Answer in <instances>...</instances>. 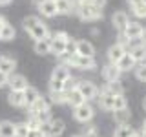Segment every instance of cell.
Masks as SVG:
<instances>
[{
  "instance_id": "1",
  "label": "cell",
  "mask_w": 146,
  "mask_h": 137,
  "mask_svg": "<svg viewBox=\"0 0 146 137\" xmlns=\"http://www.w3.org/2000/svg\"><path fill=\"white\" fill-rule=\"evenodd\" d=\"M62 59H66V66L79 68V70H95V68H97L95 59L80 57V55H77V53H73V55H62Z\"/></svg>"
},
{
  "instance_id": "2",
  "label": "cell",
  "mask_w": 146,
  "mask_h": 137,
  "mask_svg": "<svg viewBox=\"0 0 146 137\" xmlns=\"http://www.w3.org/2000/svg\"><path fill=\"white\" fill-rule=\"evenodd\" d=\"M77 90H79V93L84 97L86 102L99 97V88L91 80H79V82H77Z\"/></svg>"
},
{
  "instance_id": "3",
  "label": "cell",
  "mask_w": 146,
  "mask_h": 137,
  "mask_svg": "<svg viewBox=\"0 0 146 137\" xmlns=\"http://www.w3.org/2000/svg\"><path fill=\"white\" fill-rule=\"evenodd\" d=\"M93 115H95V110H93V106H91L90 102H84V104H80V106L73 108V117H75L79 122H82V124L90 122L91 119H93Z\"/></svg>"
},
{
  "instance_id": "4",
  "label": "cell",
  "mask_w": 146,
  "mask_h": 137,
  "mask_svg": "<svg viewBox=\"0 0 146 137\" xmlns=\"http://www.w3.org/2000/svg\"><path fill=\"white\" fill-rule=\"evenodd\" d=\"M27 33H29L31 39H35V42H36V40H46V39H49V37H51L48 26H46L42 20H38L36 24L31 26L29 29H27Z\"/></svg>"
},
{
  "instance_id": "5",
  "label": "cell",
  "mask_w": 146,
  "mask_h": 137,
  "mask_svg": "<svg viewBox=\"0 0 146 137\" xmlns=\"http://www.w3.org/2000/svg\"><path fill=\"white\" fill-rule=\"evenodd\" d=\"M77 13H79V17L82 20H97V18H102V9H97L95 6H91V4L80 6L77 9Z\"/></svg>"
},
{
  "instance_id": "6",
  "label": "cell",
  "mask_w": 146,
  "mask_h": 137,
  "mask_svg": "<svg viewBox=\"0 0 146 137\" xmlns=\"http://www.w3.org/2000/svg\"><path fill=\"white\" fill-rule=\"evenodd\" d=\"M7 86L11 88V91H24L29 84H27V79L24 75L13 73V75H9V79H7Z\"/></svg>"
},
{
  "instance_id": "7",
  "label": "cell",
  "mask_w": 146,
  "mask_h": 137,
  "mask_svg": "<svg viewBox=\"0 0 146 137\" xmlns=\"http://www.w3.org/2000/svg\"><path fill=\"white\" fill-rule=\"evenodd\" d=\"M75 53L80 57H88V59H95V48L93 44L88 40H77L75 42Z\"/></svg>"
},
{
  "instance_id": "8",
  "label": "cell",
  "mask_w": 146,
  "mask_h": 137,
  "mask_svg": "<svg viewBox=\"0 0 146 137\" xmlns=\"http://www.w3.org/2000/svg\"><path fill=\"white\" fill-rule=\"evenodd\" d=\"M126 53H128V49L124 48V46L119 44V42H115L111 48L108 49V61H110V64H117Z\"/></svg>"
},
{
  "instance_id": "9",
  "label": "cell",
  "mask_w": 146,
  "mask_h": 137,
  "mask_svg": "<svg viewBox=\"0 0 146 137\" xmlns=\"http://www.w3.org/2000/svg\"><path fill=\"white\" fill-rule=\"evenodd\" d=\"M141 33H143V26H141L139 22H128V26L124 27V31H122V35H124L130 42L131 40H139Z\"/></svg>"
},
{
  "instance_id": "10",
  "label": "cell",
  "mask_w": 146,
  "mask_h": 137,
  "mask_svg": "<svg viewBox=\"0 0 146 137\" xmlns=\"http://www.w3.org/2000/svg\"><path fill=\"white\" fill-rule=\"evenodd\" d=\"M38 11H40L42 17H48V18L58 15L57 13V4H55L53 0H38Z\"/></svg>"
},
{
  "instance_id": "11",
  "label": "cell",
  "mask_w": 146,
  "mask_h": 137,
  "mask_svg": "<svg viewBox=\"0 0 146 137\" xmlns=\"http://www.w3.org/2000/svg\"><path fill=\"white\" fill-rule=\"evenodd\" d=\"M66 44L68 40H62V39H57V37H49V48H51V53L57 55V57H62L66 55Z\"/></svg>"
},
{
  "instance_id": "12",
  "label": "cell",
  "mask_w": 146,
  "mask_h": 137,
  "mask_svg": "<svg viewBox=\"0 0 146 137\" xmlns=\"http://www.w3.org/2000/svg\"><path fill=\"white\" fill-rule=\"evenodd\" d=\"M102 77L106 82H115L121 79V70L117 68V64H106L102 70Z\"/></svg>"
},
{
  "instance_id": "13",
  "label": "cell",
  "mask_w": 146,
  "mask_h": 137,
  "mask_svg": "<svg viewBox=\"0 0 146 137\" xmlns=\"http://www.w3.org/2000/svg\"><path fill=\"white\" fill-rule=\"evenodd\" d=\"M15 68H17V61L11 57H7V55H2L0 57V71L6 73V75H13L15 73Z\"/></svg>"
},
{
  "instance_id": "14",
  "label": "cell",
  "mask_w": 146,
  "mask_h": 137,
  "mask_svg": "<svg viewBox=\"0 0 146 137\" xmlns=\"http://www.w3.org/2000/svg\"><path fill=\"white\" fill-rule=\"evenodd\" d=\"M22 95H24V104H26V108H29L33 102H36L42 95H40V91L33 88V86H27V88L22 91Z\"/></svg>"
},
{
  "instance_id": "15",
  "label": "cell",
  "mask_w": 146,
  "mask_h": 137,
  "mask_svg": "<svg viewBox=\"0 0 146 137\" xmlns=\"http://www.w3.org/2000/svg\"><path fill=\"white\" fill-rule=\"evenodd\" d=\"M70 75H71V73H70V66H66V64H58V66H55L53 71H51V80L64 82Z\"/></svg>"
},
{
  "instance_id": "16",
  "label": "cell",
  "mask_w": 146,
  "mask_h": 137,
  "mask_svg": "<svg viewBox=\"0 0 146 137\" xmlns=\"http://www.w3.org/2000/svg\"><path fill=\"white\" fill-rule=\"evenodd\" d=\"M111 22H113V26H115V29H119L122 33L124 27L128 26V22H130V18H128V15L124 11H115L113 17H111Z\"/></svg>"
},
{
  "instance_id": "17",
  "label": "cell",
  "mask_w": 146,
  "mask_h": 137,
  "mask_svg": "<svg viewBox=\"0 0 146 137\" xmlns=\"http://www.w3.org/2000/svg\"><path fill=\"white\" fill-rule=\"evenodd\" d=\"M99 106L102 108V110H106V112H113V95H110L108 91H100V95H99Z\"/></svg>"
},
{
  "instance_id": "18",
  "label": "cell",
  "mask_w": 146,
  "mask_h": 137,
  "mask_svg": "<svg viewBox=\"0 0 146 137\" xmlns=\"http://www.w3.org/2000/svg\"><path fill=\"white\" fill-rule=\"evenodd\" d=\"M64 128L66 124L62 119H51L49 121V137H60L64 134Z\"/></svg>"
},
{
  "instance_id": "19",
  "label": "cell",
  "mask_w": 146,
  "mask_h": 137,
  "mask_svg": "<svg viewBox=\"0 0 146 137\" xmlns=\"http://www.w3.org/2000/svg\"><path fill=\"white\" fill-rule=\"evenodd\" d=\"M130 117H131V112H130V108L113 110V119H115V122H117L119 126H121V124H128Z\"/></svg>"
},
{
  "instance_id": "20",
  "label": "cell",
  "mask_w": 146,
  "mask_h": 137,
  "mask_svg": "<svg viewBox=\"0 0 146 137\" xmlns=\"http://www.w3.org/2000/svg\"><path fill=\"white\" fill-rule=\"evenodd\" d=\"M135 66H137V62L133 61V57H131L130 53H126L124 57H122L121 61L117 62V68L121 70V73H122V71H130V70H133Z\"/></svg>"
},
{
  "instance_id": "21",
  "label": "cell",
  "mask_w": 146,
  "mask_h": 137,
  "mask_svg": "<svg viewBox=\"0 0 146 137\" xmlns=\"http://www.w3.org/2000/svg\"><path fill=\"white\" fill-rule=\"evenodd\" d=\"M133 57V61L139 64V62H144L146 61V46H143V44H137V46H133V48L128 51Z\"/></svg>"
},
{
  "instance_id": "22",
  "label": "cell",
  "mask_w": 146,
  "mask_h": 137,
  "mask_svg": "<svg viewBox=\"0 0 146 137\" xmlns=\"http://www.w3.org/2000/svg\"><path fill=\"white\" fill-rule=\"evenodd\" d=\"M104 91H108L110 95H113V97H117V95H124V86H122L121 80H115V82H108L106 86L102 88Z\"/></svg>"
},
{
  "instance_id": "23",
  "label": "cell",
  "mask_w": 146,
  "mask_h": 137,
  "mask_svg": "<svg viewBox=\"0 0 146 137\" xmlns=\"http://www.w3.org/2000/svg\"><path fill=\"white\" fill-rule=\"evenodd\" d=\"M70 106H73V108H77V106H80V104H84L86 100H84V97L79 93V90H71V91H68V100H66Z\"/></svg>"
},
{
  "instance_id": "24",
  "label": "cell",
  "mask_w": 146,
  "mask_h": 137,
  "mask_svg": "<svg viewBox=\"0 0 146 137\" xmlns=\"http://www.w3.org/2000/svg\"><path fill=\"white\" fill-rule=\"evenodd\" d=\"M7 102L11 104V106H15V108H26L22 91H11V93L7 95Z\"/></svg>"
},
{
  "instance_id": "25",
  "label": "cell",
  "mask_w": 146,
  "mask_h": 137,
  "mask_svg": "<svg viewBox=\"0 0 146 137\" xmlns=\"http://www.w3.org/2000/svg\"><path fill=\"white\" fill-rule=\"evenodd\" d=\"M131 4V11H133L135 17H141V18H146V4L143 0H128Z\"/></svg>"
},
{
  "instance_id": "26",
  "label": "cell",
  "mask_w": 146,
  "mask_h": 137,
  "mask_svg": "<svg viewBox=\"0 0 146 137\" xmlns=\"http://www.w3.org/2000/svg\"><path fill=\"white\" fill-rule=\"evenodd\" d=\"M57 13L58 15H71L73 13V2L71 0H57Z\"/></svg>"
},
{
  "instance_id": "27",
  "label": "cell",
  "mask_w": 146,
  "mask_h": 137,
  "mask_svg": "<svg viewBox=\"0 0 146 137\" xmlns=\"http://www.w3.org/2000/svg\"><path fill=\"white\" fill-rule=\"evenodd\" d=\"M0 137H15V124L11 121H0Z\"/></svg>"
},
{
  "instance_id": "28",
  "label": "cell",
  "mask_w": 146,
  "mask_h": 137,
  "mask_svg": "<svg viewBox=\"0 0 146 137\" xmlns=\"http://www.w3.org/2000/svg\"><path fill=\"white\" fill-rule=\"evenodd\" d=\"M33 49H35V53H38V55H48V53H51V48H49V39H46V40H36L35 46H33Z\"/></svg>"
},
{
  "instance_id": "29",
  "label": "cell",
  "mask_w": 146,
  "mask_h": 137,
  "mask_svg": "<svg viewBox=\"0 0 146 137\" xmlns=\"http://www.w3.org/2000/svg\"><path fill=\"white\" fill-rule=\"evenodd\" d=\"M15 35H17V31H15V27H13L11 24H6L2 29H0V40H4V42L13 40V39H15Z\"/></svg>"
},
{
  "instance_id": "30",
  "label": "cell",
  "mask_w": 146,
  "mask_h": 137,
  "mask_svg": "<svg viewBox=\"0 0 146 137\" xmlns=\"http://www.w3.org/2000/svg\"><path fill=\"white\" fill-rule=\"evenodd\" d=\"M133 134H135V130H133L131 126L121 124L115 132H113V137H133Z\"/></svg>"
},
{
  "instance_id": "31",
  "label": "cell",
  "mask_w": 146,
  "mask_h": 137,
  "mask_svg": "<svg viewBox=\"0 0 146 137\" xmlns=\"http://www.w3.org/2000/svg\"><path fill=\"white\" fill-rule=\"evenodd\" d=\"M48 97L51 99L53 104H64L68 100V93H66V91H49Z\"/></svg>"
},
{
  "instance_id": "32",
  "label": "cell",
  "mask_w": 146,
  "mask_h": 137,
  "mask_svg": "<svg viewBox=\"0 0 146 137\" xmlns=\"http://www.w3.org/2000/svg\"><path fill=\"white\" fill-rule=\"evenodd\" d=\"M27 132L29 128L26 122H15V137H27Z\"/></svg>"
},
{
  "instance_id": "33",
  "label": "cell",
  "mask_w": 146,
  "mask_h": 137,
  "mask_svg": "<svg viewBox=\"0 0 146 137\" xmlns=\"http://www.w3.org/2000/svg\"><path fill=\"white\" fill-rule=\"evenodd\" d=\"M133 70H135V77H137V79L146 82V62H139Z\"/></svg>"
},
{
  "instance_id": "34",
  "label": "cell",
  "mask_w": 146,
  "mask_h": 137,
  "mask_svg": "<svg viewBox=\"0 0 146 137\" xmlns=\"http://www.w3.org/2000/svg\"><path fill=\"white\" fill-rule=\"evenodd\" d=\"M122 108H128V100L124 95H117L113 99V110H122Z\"/></svg>"
},
{
  "instance_id": "35",
  "label": "cell",
  "mask_w": 146,
  "mask_h": 137,
  "mask_svg": "<svg viewBox=\"0 0 146 137\" xmlns=\"http://www.w3.org/2000/svg\"><path fill=\"white\" fill-rule=\"evenodd\" d=\"M77 82H79V80H77L75 77H71V75H70V77H68L66 80H64V91L68 93V91L75 90V88H77Z\"/></svg>"
},
{
  "instance_id": "36",
  "label": "cell",
  "mask_w": 146,
  "mask_h": 137,
  "mask_svg": "<svg viewBox=\"0 0 146 137\" xmlns=\"http://www.w3.org/2000/svg\"><path fill=\"white\" fill-rule=\"evenodd\" d=\"M26 124H27V128H29V130H38V128H40V121H38L35 115H31V113H29Z\"/></svg>"
},
{
  "instance_id": "37",
  "label": "cell",
  "mask_w": 146,
  "mask_h": 137,
  "mask_svg": "<svg viewBox=\"0 0 146 137\" xmlns=\"http://www.w3.org/2000/svg\"><path fill=\"white\" fill-rule=\"evenodd\" d=\"M35 117L40 121V124H44V122H49V121H51V112H49V110H44V112H38Z\"/></svg>"
},
{
  "instance_id": "38",
  "label": "cell",
  "mask_w": 146,
  "mask_h": 137,
  "mask_svg": "<svg viewBox=\"0 0 146 137\" xmlns=\"http://www.w3.org/2000/svg\"><path fill=\"white\" fill-rule=\"evenodd\" d=\"M82 137H97V128H95V124L84 126V130H82Z\"/></svg>"
},
{
  "instance_id": "39",
  "label": "cell",
  "mask_w": 146,
  "mask_h": 137,
  "mask_svg": "<svg viewBox=\"0 0 146 137\" xmlns=\"http://www.w3.org/2000/svg\"><path fill=\"white\" fill-rule=\"evenodd\" d=\"M40 20V18L38 17H36V15H31V17H26L24 18V22H22V24H24V29L27 31V29H29V27L31 26H33V24H36V22H38Z\"/></svg>"
},
{
  "instance_id": "40",
  "label": "cell",
  "mask_w": 146,
  "mask_h": 137,
  "mask_svg": "<svg viewBox=\"0 0 146 137\" xmlns=\"http://www.w3.org/2000/svg\"><path fill=\"white\" fill-rule=\"evenodd\" d=\"M49 91H64V82L49 79Z\"/></svg>"
},
{
  "instance_id": "41",
  "label": "cell",
  "mask_w": 146,
  "mask_h": 137,
  "mask_svg": "<svg viewBox=\"0 0 146 137\" xmlns=\"http://www.w3.org/2000/svg\"><path fill=\"white\" fill-rule=\"evenodd\" d=\"M91 6H95V7H97V9H102L104 6H106V0H91Z\"/></svg>"
},
{
  "instance_id": "42",
  "label": "cell",
  "mask_w": 146,
  "mask_h": 137,
  "mask_svg": "<svg viewBox=\"0 0 146 137\" xmlns=\"http://www.w3.org/2000/svg\"><path fill=\"white\" fill-rule=\"evenodd\" d=\"M7 79H9V77L6 75V73H2V71H0V88L7 86Z\"/></svg>"
},
{
  "instance_id": "43",
  "label": "cell",
  "mask_w": 146,
  "mask_h": 137,
  "mask_svg": "<svg viewBox=\"0 0 146 137\" xmlns=\"http://www.w3.org/2000/svg\"><path fill=\"white\" fill-rule=\"evenodd\" d=\"M27 137H42V134L38 130H29L27 132Z\"/></svg>"
},
{
  "instance_id": "44",
  "label": "cell",
  "mask_w": 146,
  "mask_h": 137,
  "mask_svg": "<svg viewBox=\"0 0 146 137\" xmlns=\"http://www.w3.org/2000/svg\"><path fill=\"white\" fill-rule=\"evenodd\" d=\"M141 44H143V46H146V27H143V33H141Z\"/></svg>"
},
{
  "instance_id": "45",
  "label": "cell",
  "mask_w": 146,
  "mask_h": 137,
  "mask_svg": "<svg viewBox=\"0 0 146 137\" xmlns=\"http://www.w3.org/2000/svg\"><path fill=\"white\" fill-rule=\"evenodd\" d=\"M6 24H7V20H6V18H4L2 15H0V29H2V27L6 26Z\"/></svg>"
},
{
  "instance_id": "46",
  "label": "cell",
  "mask_w": 146,
  "mask_h": 137,
  "mask_svg": "<svg viewBox=\"0 0 146 137\" xmlns=\"http://www.w3.org/2000/svg\"><path fill=\"white\" fill-rule=\"evenodd\" d=\"M9 2H11V0H0V6H7Z\"/></svg>"
},
{
  "instance_id": "47",
  "label": "cell",
  "mask_w": 146,
  "mask_h": 137,
  "mask_svg": "<svg viewBox=\"0 0 146 137\" xmlns=\"http://www.w3.org/2000/svg\"><path fill=\"white\" fill-rule=\"evenodd\" d=\"M143 132H146V121L143 122Z\"/></svg>"
},
{
  "instance_id": "48",
  "label": "cell",
  "mask_w": 146,
  "mask_h": 137,
  "mask_svg": "<svg viewBox=\"0 0 146 137\" xmlns=\"http://www.w3.org/2000/svg\"><path fill=\"white\" fill-rule=\"evenodd\" d=\"M143 106H144V110H146V97H144V102H143Z\"/></svg>"
},
{
  "instance_id": "49",
  "label": "cell",
  "mask_w": 146,
  "mask_h": 137,
  "mask_svg": "<svg viewBox=\"0 0 146 137\" xmlns=\"http://www.w3.org/2000/svg\"><path fill=\"white\" fill-rule=\"evenodd\" d=\"M141 134H143V137H146V132H141Z\"/></svg>"
},
{
  "instance_id": "50",
  "label": "cell",
  "mask_w": 146,
  "mask_h": 137,
  "mask_svg": "<svg viewBox=\"0 0 146 137\" xmlns=\"http://www.w3.org/2000/svg\"><path fill=\"white\" fill-rule=\"evenodd\" d=\"M73 137H82V135H73Z\"/></svg>"
},
{
  "instance_id": "51",
  "label": "cell",
  "mask_w": 146,
  "mask_h": 137,
  "mask_svg": "<svg viewBox=\"0 0 146 137\" xmlns=\"http://www.w3.org/2000/svg\"><path fill=\"white\" fill-rule=\"evenodd\" d=\"M143 2H144V4H146V0H143Z\"/></svg>"
},
{
  "instance_id": "52",
  "label": "cell",
  "mask_w": 146,
  "mask_h": 137,
  "mask_svg": "<svg viewBox=\"0 0 146 137\" xmlns=\"http://www.w3.org/2000/svg\"><path fill=\"white\" fill-rule=\"evenodd\" d=\"M53 2H57V0H53Z\"/></svg>"
}]
</instances>
